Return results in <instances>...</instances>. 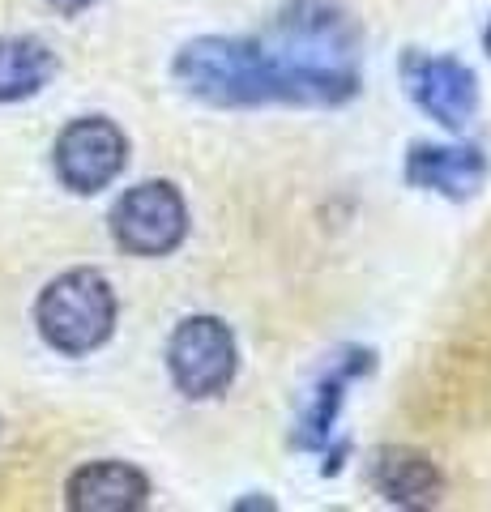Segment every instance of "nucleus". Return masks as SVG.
<instances>
[{
    "instance_id": "5",
    "label": "nucleus",
    "mask_w": 491,
    "mask_h": 512,
    "mask_svg": "<svg viewBox=\"0 0 491 512\" xmlns=\"http://www.w3.org/2000/svg\"><path fill=\"white\" fill-rule=\"evenodd\" d=\"M52 167L69 192L94 197V192L112 188L120 180V171L129 167V137L107 116L69 120L52 146Z\"/></svg>"
},
{
    "instance_id": "9",
    "label": "nucleus",
    "mask_w": 491,
    "mask_h": 512,
    "mask_svg": "<svg viewBox=\"0 0 491 512\" xmlns=\"http://www.w3.org/2000/svg\"><path fill=\"white\" fill-rule=\"evenodd\" d=\"M150 500V478L129 461H90L65 483V504L73 512H137Z\"/></svg>"
},
{
    "instance_id": "10",
    "label": "nucleus",
    "mask_w": 491,
    "mask_h": 512,
    "mask_svg": "<svg viewBox=\"0 0 491 512\" xmlns=\"http://www.w3.org/2000/svg\"><path fill=\"white\" fill-rule=\"evenodd\" d=\"M376 367V355L372 350H342V355L329 363V372L316 380V389H312V402L304 410V419H299L295 427V444L299 448H325L329 440H334V427H338V410L346 402V384L359 380V376H368Z\"/></svg>"
},
{
    "instance_id": "7",
    "label": "nucleus",
    "mask_w": 491,
    "mask_h": 512,
    "mask_svg": "<svg viewBox=\"0 0 491 512\" xmlns=\"http://www.w3.org/2000/svg\"><path fill=\"white\" fill-rule=\"evenodd\" d=\"M406 184L449 201H470L487 184V158L474 146H432L415 141L406 154Z\"/></svg>"
},
{
    "instance_id": "1",
    "label": "nucleus",
    "mask_w": 491,
    "mask_h": 512,
    "mask_svg": "<svg viewBox=\"0 0 491 512\" xmlns=\"http://www.w3.org/2000/svg\"><path fill=\"white\" fill-rule=\"evenodd\" d=\"M171 77L210 107H338L359 94V39L329 0H295L261 39L184 43Z\"/></svg>"
},
{
    "instance_id": "14",
    "label": "nucleus",
    "mask_w": 491,
    "mask_h": 512,
    "mask_svg": "<svg viewBox=\"0 0 491 512\" xmlns=\"http://www.w3.org/2000/svg\"><path fill=\"white\" fill-rule=\"evenodd\" d=\"M483 47H487V56H491V22H487V30H483Z\"/></svg>"
},
{
    "instance_id": "12",
    "label": "nucleus",
    "mask_w": 491,
    "mask_h": 512,
    "mask_svg": "<svg viewBox=\"0 0 491 512\" xmlns=\"http://www.w3.org/2000/svg\"><path fill=\"white\" fill-rule=\"evenodd\" d=\"M47 5H52L56 13H65V18H77V13H86L94 0H47Z\"/></svg>"
},
{
    "instance_id": "2",
    "label": "nucleus",
    "mask_w": 491,
    "mask_h": 512,
    "mask_svg": "<svg viewBox=\"0 0 491 512\" xmlns=\"http://www.w3.org/2000/svg\"><path fill=\"white\" fill-rule=\"evenodd\" d=\"M116 291L99 269H69L43 286L35 299V325L39 338L56 350V355L82 359L99 350L116 333Z\"/></svg>"
},
{
    "instance_id": "6",
    "label": "nucleus",
    "mask_w": 491,
    "mask_h": 512,
    "mask_svg": "<svg viewBox=\"0 0 491 512\" xmlns=\"http://www.w3.org/2000/svg\"><path fill=\"white\" fill-rule=\"evenodd\" d=\"M402 86L423 116H432L445 128H466L479 111V82L462 60L453 56H427L406 52L402 56Z\"/></svg>"
},
{
    "instance_id": "4",
    "label": "nucleus",
    "mask_w": 491,
    "mask_h": 512,
    "mask_svg": "<svg viewBox=\"0 0 491 512\" xmlns=\"http://www.w3.org/2000/svg\"><path fill=\"white\" fill-rule=\"evenodd\" d=\"M188 235V205L171 180H141L112 205V239L129 256H167Z\"/></svg>"
},
{
    "instance_id": "8",
    "label": "nucleus",
    "mask_w": 491,
    "mask_h": 512,
    "mask_svg": "<svg viewBox=\"0 0 491 512\" xmlns=\"http://www.w3.org/2000/svg\"><path fill=\"white\" fill-rule=\"evenodd\" d=\"M368 478L380 500L393 508H432L445 495V474L436 470V461L402 444L376 448L368 461Z\"/></svg>"
},
{
    "instance_id": "3",
    "label": "nucleus",
    "mask_w": 491,
    "mask_h": 512,
    "mask_svg": "<svg viewBox=\"0 0 491 512\" xmlns=\"http://www.w3.org/2000/svg\"><path fill=\"white\" fill-rule=\"evenodd\" d=\"M240 367V346L227 320L218 316H184L167 342V372L171 384L193 397V402H210V397L227 393Z\"/></svg>"
},
{
    "instance_id": "11",
    "label": "nucleus",
    "mask_w": 491,
    "mask_h": 512,
    "mask_svg": "<svg viewBox=\"0 0 491 512\" xmlns=\"http://www.w3.org/2000/svg\"><path fill=\"white\" fill-rule=\"evenodd\" d=\"M56 77V52L43 39H0V103H22Z\"/></svg>"
},
{
    "instance_id": "13",
    "label": "nucleus",
    "mask_w": 491,
    "mask_h": 512,
    "mask_svg": "<svg viewBox=\"0 0 491 512\" xmlns=\"http://www.w3.org/2000/svg\"><path fill=\"white\" fill-rule=\"evenodd\" d=\"M235 508H265V512H274L278 504H274V500H240V504H235Z\"/></svg>"
}]
</instances>
